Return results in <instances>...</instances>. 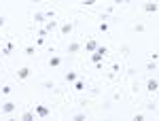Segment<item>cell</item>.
I'll list each match as a JSON object with an SVG mask.
<instances>
[{"mask_svg": "<svg viewBox=\"0 0 159 121\" xmlns=\"http://www.w3.org/2000/svg\"><path fill=\"white\" fill-rule=\"evenodd\" d=\"M106 53H108V49L98 45V49H96V51H94V55H91V62H94V64H100V62H102V57H104Z\"/></svg>", "mask_w": 159, "mask_h": 121, "instance_id": "obj_1", "label": "cell"}, {"mask_svg": "<svg viewBox=\"0 0 159 121\" xmlns=\"http://www.w3.org/2000/svg\"><path fill=\"white\" fill-rule=\"evenodd\" d=\"M15 108H17V104H15V102H2V106H0V110L7 113V115L15 113Z\"/></svg>", "mask_w": 159, "mask_h": 121, "instance_id": "obj_2", "label": "cell"}, {"mask_svg": "<svg viewBox=\"0 0 159 121\" xmlns=\"http://www.w3.org/2000/svg\"><path fill=\"white\" fill-rule=\"evenodd\" d=\"M28 77H30V68H28V66H24V68H19V70H17V79H21V81H24V79H28Z\"/></svg>", "mask_w": 159, "mask_h": 121, "instance_id": "obj_3", "label": "cell"}, {"mask_svg": "<svg viewBox=\"0 0 159 121\" xmlns=\"http://www.w3.org/2000/svg\"><path fill=\"white\" fill-rule=\"evenodd\" d=\"M36 115H38V117H47V115H49V108H47L45 104H36Z\"/></svg>", "mask_w": 159, "mask_h": 121, "instance_id": "obj_4", "label": "cell"}, {"mask_svg": "<svg viewBox=\"0 0 159 121\" xmlns=\"http://www.w3.org/2000/svg\"><path fill=\"white\" fill-rule=\"evenodd\" d=\"M157 87H159V83H157V79H151V81L146 83V89H148L151 93H155V91H157Z\"/></svg>", "mask_w": 159, "mask_h": 121, "instance_id": "obj_5", "label": "cell"}, {"mask_svg": "<svg viewBox=\"0 0 159 121\" xmlns=\"http://www.w3.org/2000/svg\"><path fill=\"white\" fill-rule=\"evenodd\" d=\"M144 11L155 15V13H157V2H146V5H144Z\"/></svg>", "mask_w": 159, "mask_h": 121, "instance_id": "obj_6", "label": "cell"}, {"mask_svg": "<svg viewBox=\"0 0 159 121\" xmlns=\"http://www.w3.org/2000/svg\"><path fill=\"white\" fill-rule=\"evenodd\" d=\"M59 64H62V57H59V55H51V60H49V66H51V68H57Z\"/></svg>", "mask_w": 159, "mask_h": 121, "instance_id": "obj_7", "label": "cell"}, {"mask_svg": "<svg viewBox=\"0 0 159 121\" xmlns=\"http://www.w3.org/2000/svg\"><path fill=\"white\" fill-rule=\"evenodd\" d=\"M55 28H57V21H55V19H49V21L45 24V30H47V32H53Z\"/></svg>", "mask_w": 159, "mask_h": 121, "instance_id": "obj_8", "label": "cell"}, {"mask_svg": "<svg viewBox=\"0 0 159 121\" xmlns=\"http://www.w3.org/2000/svg\"><path fill=\"white\" fill-rule=\"evenodd\" d=\"M78 49H81V45H78V43H70V45L66 47V51H68V53H76Z\"/></svg>", "mask_w": 159, "mask_h": 121, "instance_id": "obj_9", "label": "cell"}, {"mask_svg": "<svg viewBox=\"0 0 159 121\" xmlns=\"http://www.w3.org/2000/svg\"><path fill=\"white\" fill-rule=\"evenodd\" d=\"M59 32H62L64 36H66V34H70V32H72V24H70V21H68V24H64V26L59 28Z\"/></svg>", "mask_w": 159, "mask_h": 121, "instance_id": "obj_10", "label": "cell"}, {"mask_svg": "<svg viewBox=\"0 0 159 121\" xmlns=\"http://www.w3.org/2000/svg\"><path fill=\"white\" fill-rule=\"evenodd\" d=\"M96 49H98V43H96V41H89V43L85 45V51H89V53H94Z\"/></svg>", "mask_w": 159, "mask_h": 121, "instance_id": "obj_11", "label": "cell"}, {"mask_svg": "<svg viewBox=\"0 0 159 121\" xmlns=\"http://www.w3.org/2000/svg\"><path fill=\"white\" fill-rule=\"evenodd\" d=\"M76 79H78V74H76L74 70H70V72H66V81H68V83H74Z\"/></svg>", "mask_w": 159, "mask_h": 121, "instance_id": "obj_12", "label": "cell"}, {"mask_svg": "<svg viewBox=\"0 0 159 121\" xmlns=\"http://www.w3.org/2000/svg\"><path fill=\"white\" fill-rule=\"evenodd\" d=\"M45 19H47L45 13H34V21H36V24H45Z\"/></svg>", "mask_w": 159, "mask_h": 121, "instance_id": "obj_13", "label": "cell"}, {"mask_svg": "<svg viewBox=\"0 0 159 121\" xmlns=\"http://www.w3.org/2000/svg\"><path fill=\"white\" fill-rule=\"evenodd\" d=\"M74 89H76V91H83V89H85V81L76 79V81H74Z\"/></svg>", "mask_w": 159, "mask_h": 121, "instance_id": "obj_14", "label": "cell"}, {"mask_svg": "<svg viewBox=\"0 0 159 121\" xmlns=\"http://www.w3.org/2000/svg\"><path fill=\"white\" fill-rule=\"evenodd\" d=\"M21 119H24V121H32V119H34V113H30V110H28V113H24V115H21Z\"/></svg>", "mask_w": 159, "mask_h": 121, "instance_id": "obj_15", "label": "cell"}, {"mask_svg": "<svg viewBox=\"0 0 159 121\" xmlns=\"http://www.w3.org/2000/svg\"><path fill=\"white\" fill-rule=\"evenodd\" d=\"M11 51H13V45H11V43H9V45H7V47H5V49H2V53H5V55H9V53H11Z\"/></svg>", "mask_w": 159, "mask_h": 121, "instance_id": "obj_16", "label": "cell"}, {"mask_svg": "<svg viewBox=\"0 0 159 121\" xmlns=\"http://www.w3.org/2000/svg\"><path fill=\"white\" fill-rule=\"evenodd\" d=\"M0 93H11V85H5V87H0Z\"/></svg>", "mask_w": 159, "mask_h": 121, "instance_id": "obj_17", "label": "cell"}, {"mask_svg": "<svg viewBox=\"0 0 159 121\" xmlns=\"http://www.w3.org/2000/svg\"><path fill=\"white\" fill-rule=\"evenodd\" d=\"M26 55H34V47H32V45L26 47Z\"/></svg>", "mask_w": 159, "mask_h": 121, "instance_id": "obj_18", "label": "cell"}, {"mask_svg": "<svg viewBox=\"0 0 159 121\" xmlns=\"http://www.w3.org/2000/svg\"><path fill=\"white\" fill-rule=\"evenodd\" d=\"M53 87H55L53 81H45V89H53Z\"/></svg>", "mask_w": 159, "mask_h": 121, "instance_id": "obj_19", "label": "cell"}, {"mask_svg": "<svg viewBox=\"0 0 159 121\" xmlns=\"http://www.w3.org/2000/svg\"><path fill=\"white\" fill-rule=\"evenodd\" d=\"M96 2H98V0H83V5H85V7H94Z\"/></svg>", "mask_w": 159, "mask_h": 121, "instance_id": "obj_20", "label": "cell"}, {"mask_svg": "<svg viewBox=\"0 0 159 121\" xmlns=\"http://www.w3.org/2000/svg\"><path fill=\"white\" fill-rule=\"evenodd\" d=\"M74 119H76V121H83V119H85V113H76Z\"/></svg>", "mask_w": 159, "mask_h": 121, "instance_id": "obj_21", "label": "cell"}, {"mask_svg": "<svg viewBox=\"0 0 159 121\" xmlns=\"http://www.w3.org/2000/svg\"><path fill=\"white\" fill-rule=\"evenodd\" d=\"M134 30H136V32H144V24H136Z\"/></svg>", "mask_w": 159, "mask_h": 121, "instance_id": "obj_22", "label": "cell"}, {"mask_svg": "<svg viewBox=\"0 0 159 121\" xmlns=\"http://www.w3.org/2000/svg\"><path fill=\"white\" fill-rule=\"evenodd\" d=\"M134 121H144V115H142V113H138V115H134Z\"/></svg>", "mask_w": 159, "mask_h": 121, "instance_id": "obj_23", "label": "cell"}, {"mask_svg": "<svg viewBox=\"0 0 159 121\" xmlns=\"http://www.w3.org/2000/svg\"><path fill=\"white\" fill-rule=\"evenodd\" d=\"M100 30H102V32H106V30H108V26H106V21H102V24H100Z\"/></svg>", "mask_w": 159, "mask_h": 121, "instance_id": "obj_24", "label": "cell"}, {"mask_svg": "<svg viewBox=\"0 0 159 121\" xmlns=\"http://www.w3.org/2000/svg\"><path fill=\"white\" fill-rule=\"evenodd\" d=\"M47 34H49V32H47V30H45V28H43V30H38V36H43V38H45V36H47Z\"/></svg>", "mask_w": 159, "mask_h": 121, "instance_id": "obj_25", "label": "cell"}, {"mask_svg": "<svg viewBox=\"0 0 159 121\" xmlns=\"http://www.w3.org/2000/svg\"><path fill=\"white\" fill-rule=\"evenodd\" d=\"M5 26V17H0V28H2Z\"/></svg>", "mask_w": 159, "mask_h": 121, "instance_id": "obj_26", "label": "cell"}, {"mask_svg": "<svg viewBox=\"0 0 159 121\" xmlns=\"http://www.w3.org/2000/svg\"><path fill=\"white\" fill-rule=\"evenodd\" d=\"M117 2H132V0H117Z\"/></svg>", "mask_w": 159, "mask_h": 121, "instance_id": "obj_27", "label": "cell"}, {"mask_svg": "<svg viewBox=\"0 0 159 121\" xmlns=\"http://www.w3.org/2000/svg\"><path fill=\"white\" fill-rule=\"evenodd\" d=\"M34 2H40V0H34Z\"/></svg>", "mask_w": 159, "mask_h": 121, "instance_id": "obj_28", "label": "cell"}, {"mask_svg": "<svg viewBox=\"0 0 159 121\" xmlns=\"http://www.w3.org/2000/svg\"><path fill=\"white\" fill-rule=\"evenodd\" d=\"M0 106H2V102H0Z\"/></svg>", "mask_w": 159, "mask_h": 121, "instance_id": "obj_29", "label": "cell"}]
</instances>
